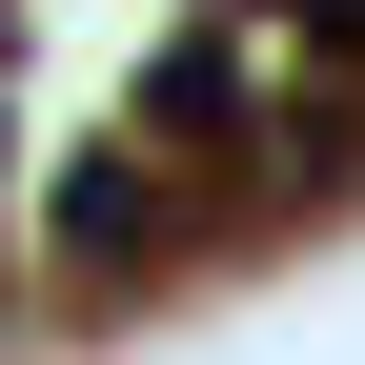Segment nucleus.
Instances as JSON below:
<instances>
[{
  "label": "nucleus",
  "instance_id": "nucleus-1",
  "mask_svg": "<svg viewBox=\"0 0 365 365\" xmlns=\"http://www.w3.org/2000/svg\"><path fill=\"white\" fill-rule=\"evenodd\" d=\"M182 244H203V203H182V163H163V143H81V163H61V264H81V284L182 264Z\"/></svg>",
  "mask_w": 365,
  "mask_h": 365
},
{
  "label": "nucleus",
  "instance_id": "nucleus-2",
  "mask_svg": "<svg viewBox=\"0 0 365 365\" xmlns=\"http://www.w3.org/2000/svg\"><path fill=\"white\" fill-rule=\"evenodd\" d=\"M264 21H284V41H304L325 81H365V0H264Z\"/></svg>",
  "mask_w": 365,
  "mask_h": 365
},
{
  "label": "nucleus",
  "instance_id": "nucleus-3",
  "mask_svg": "<svg viewBox=\"0 0 365 365\" xmlns=\"http://www.w3.org/2000/svg\"><path fill=\"white\" fill-rule=\"evenodd\" d=\"M0 41H21V0H0Z\"/></svg>",
  "mask_w": 365,
  "mask_h": 365
}]
</instances>
